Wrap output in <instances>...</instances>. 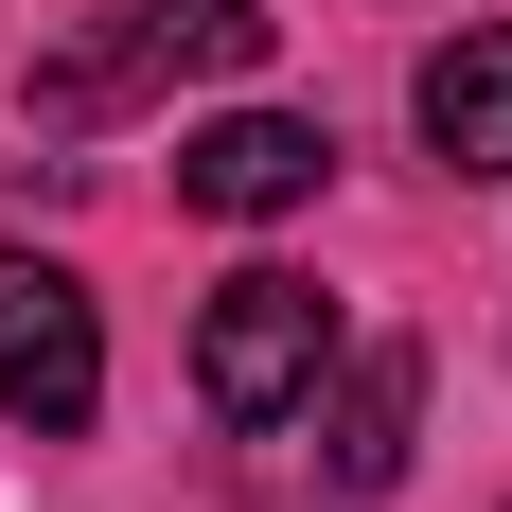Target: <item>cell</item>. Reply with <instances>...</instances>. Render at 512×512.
I'll list each match as a JSON object with an SVG mask.
<instances>
[{"label": "cell", "mask_w": 512, "mask_h": 512, "mask_svg": "<svg viewBox=\"0 0 512 512\" xmlns=\"http://www.w3.org/2000/svg\"><path fill=\"white\" fill-rule=\"evenodd\" d=\"M318 371H336V301H318L301 265H230L195 318V407L230 424V442H265V424L318 407Z\"/></svg>", "instance_id": "obj_1"}, {"label": "cell", "mask_w": 512, "mask_h": 512, "mask_svg": "<svg viewBox=\"0 0 512 512\" xmlns=\"http://www.w3.org/2000/svg\"><path fill=\"white\" fill-rule=\"evenodd\" d=\"M0 407L36 442H89V407H106V301L53 248H0Z\"/></svg>", "instance_id": "obj_2"}, {"label": "cell", "mask_w": 512, "mask_h": 512, "mask_svg": "<svg viewBox=\"0 0 512 512\" xmlns=\"http://www.w3.org/2000/svg\"><path fill=\"white\" fill-rule=\"evenodd\" d=\"M318 177H336V142H318L301 106H230V124H195V142H177V212H230V230L318 212Z\"/></svg>", "instance_id": "obj_3"}, {"label": "cell", "mask_w": 512, "mask_h": 512, "mask_svg": "<svg viewBox=\"0 0 512 512\" xmlns=\"http://www.w3.org/2000/svg\"><path fill=\"white\" fill-rule=\"evenodd\" d=\"M424 142H442V177H512V36L495 18H460V36L424 53Z\"/></svg>", "instance_id": "obj_4"}, {"label": "cell", "mask_w": 512, "mask_h": 512, "mask_svg": "<svg viewBox=\"0 0 512 512\" xmlns=\"http://www.w3.org/2000/svg\"><path fill=\"white\" fill-rule=\"evenodd\" d=\"M407 424H424V354L371 336V354L336 371V495H389V477H407Z\"/></svg>", "instance_id": "obj_5"}, {"label": "cell", "mask_w": 512, "mask_h": 512, "mask_svg": "<svg viewBox=\"0 0 512 512\" xmlns=\"http://www.w3.org/2000/svg\"><path fill=\"white\" fill-rule=\"evenodd\" d=\"M124 36H142V71L177 89V71H265V0H124Z\"/></svg>", "instance_id": "obj_6"}]
</instances>
